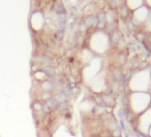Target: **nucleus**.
<instances>
[{"label":"nucleus","instance_id":"nucleus-1","mask_svg":"<svg viewBox=\"0 0 151 137\" xmlns=\"http://www.w3.org/2000/svg\"><path fill=\"white\" fill-rule=\"evenodd\" d=\"M129 103L131 111L139 115L151 107V94L146 92H132Z\"/></svg>","mask_w":151,"mask_h":137},{"label":"nucleus","instance_id":"nucleus-2","mask_svg":"<svg viewBox=\"0 0 151 137\" xmlns=\"http://www.w3.org/2000/svg\"><path fill=\"white\" fill-rule=\"evenodd\" d=\"M151 73L144 71H138L132 75L129 81V88L132 92H147L149 90Z\"/></svg>","mask_w":151,"mask_h":137},{"label":"nucleus","instance_id":"nucleus-3","mask_svg":"<svg viewBox=\"0 0 151 137\" xmlns=\"http://www.w3.org/2000/svg\"><path fill=\"white\" fill-rule=\"evenodd\" d=\"M151 125V107L139 115L137 119V126L139 133L147 134L148 129Z\"/></svg>","mask_w":151,"mask_h":137},{"label":"nucleus","instance_id":"nucleus-4","mask_svg":"<svg viewBox=\"0 0 151 137\" xmlns=\"http://www.w3.org/2000/svg\"><path fill=\"white\" fill-rule=\"evenodd\" d=\"M147 135L151 137V125H150V127H149V129H148V132H147Z\"/></svg>","mask_w":151,"mask_h":137},{"label":"nucleus","instance_id":"nucleus-5","mask_svg":"<svg viewBox=\"0 0 151 137\" xmlns=\"http://www.w3.org/2000/svg\"><path fill=\"white\" fill-rule=\"evenodd\" d=\"M149 91H150V93H151V80H150V86H149Z\"/></svg>","mask_w":151,"mask_h":137}]
</instances>
